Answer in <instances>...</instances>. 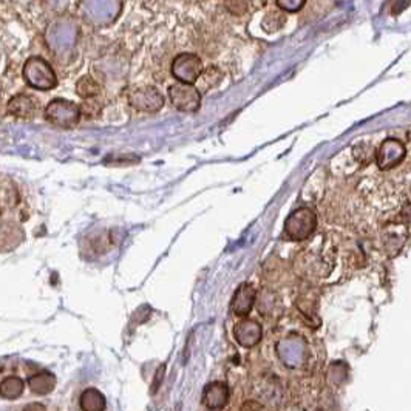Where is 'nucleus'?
<instances>
[{"label":"nucleus","instance_id":"obj_1","mask_svg":"<svg viewBox=\"0 0 411 411\" xmlns=\"http://www.w3.org/2000/svg\"><path fill=\"white\" fill-rule=\"evenodd\" d=\"M23 79L36 90H51L58 85V76L42 58H30L23 66Z\"/></svg>","mask_w":411,"mask_h":411},{"label":"nucleus","instance_id":"obj_2","mask_svg":"<svg viewBox=\"0 0 411 411\" xmlns=\"http://www.w3.org/2000/svg\"><path fill=\"white\" fill-rule=\"evenodd\" d=\"M45 118L48 123L62 128H71L78 125L80 119V109L78 104L67 99H54L45 109Z\"/></svg>","mask_w":411,"mask_h":411},{"label":"nucleus","instance_id":"obj_3","mask_svg":"<svg viewBox=\"0 0 411 411\" xmlns=\"http://www.w3.org/2000/svg\"><path fill=\"white\" fill-rule=\"evenodd\" d=\"M203 73V62L193 53L178 54L172 62V75L181 84L193 85Z\"/></svg>","mask_w":411,"mask_h":411},{"label":"nucleus","instance_id":"obj_4","mask_svg":"<svg viewBox=\"0 0 411 411\" xmlns=\"http://www.w3.org/2000/svg\"><path fill=\"white\" fill-rule=\"evenodd\" d=\"M168 98H171L172 106L186 113L197 111L201 106V92L195 85L176 82L168 87Z\"/></svg>","mask_w":411,"mask_h":411},{"label":"nucleus","instance_id":"obj_5","mask_svg":"<svg viewBox=\"0 0 411 411\" xmlns=\"http://www.w3.org/2000/svg\"><path fill=\"white\" fill-rule=\"evenodd\" d=\"M316 215L309 209H297L286 220L285 232L289 240H305L316 229Z\"/></svg>","mask_w":411,"mask_h":411},{"label":"nucleus","instance_id":"obj_6","mask_svg":"<svg viewBox=\"0 0 411 411\" xmlns=\"http://www.w3.org/2000/svg\"><path fill=\"white\" fill-rule=\"evenodd\" d=\"M128 102H130V106L138 111L157 113L164 106V98L157 87L144 85L135 88L130 96H128Z\"/></svg>","mask_w":411,"mask_h":411},{"label":"nucleus","instance_id":"obj_7","mask_svg":"<svg viewBox=\"0 0 411 411\" xmlns=\"http://www.w3.org/2000/svg\"><path fill=\"white\" fill-rule=\"evenodd\" d=\"M254 302H255V289L251 285L243 283L237 289V293L232 299V303H231L232 312L237 314V316H246V314L251 312Z\"/></svg>","mask_w":411,"mask_h":411},{"label":"nucleus","instance_id":"obj_8","mask_svg":"<svg viewBox=\"0 0 411 411\" xmlns=\"http://www.w3.org/2000/svg\"><path fill=\"white\" fill-rule=\"evenodd\" d=\"M235 338L241 346H254L262 337V326L254 320H243L235 326Z\"/></svg>","mask_w":411,"mask_h":411},{"label":"nucleus","instance_id":"obj_9","mask_svg":"<svg viewBox=\"0 0 411 411\" xmlns=\"http://www.w3.org/2000/svg\"><path fill=\"white\" fill-rule=\"evenodd\" d=\"M228 398H229V390H228V386H226V384L214 382V384H209L204 388L203 402L207 408L219 410L228 404Z\"/></svg>","mask_w":411,"mask_h":411},{"label":"nucleus","instance_id":"obj_10","mask_svg":"<svg viewBox=\"0 0 411 411\" xmlns=\"http://www.w3.org/2000/svg\"><path fill=\"white\" fill-rule=\"evenodd\" d=\"M8 113L19 119H31L36 115V104L27 94H18L8 102Z\"/></svg>","mask_w":411,"mask_h":411},{"label":"nucleus","instance_id":"obj_11","mask_svg":"<svg viewBox=\"0 0 411 411\" xmlns=\"http://www.w3.org/2000/svg\"><path fill=\"white\" fill-rule=\"evenodd\" d=\"M79 405L82 411H106V396L98 388H87L80 394Z\"/></svg>","mask_w":411,"mask_h":411},{"label":"nucleus","instance_id":"obj_12","mask_svg":"<svg viewBox=\"0 0 411 411\" xmlns=\"http://www.w3.org/2000/svg\"><path fill=\"white\" fill-rule=\"evenodd\" d=\"M28 385L39 396L50 394L56 388V376L50 372H39L28 379Z\"/></svg>","mask_w":411,"mask_h":411},{"label":"nucleus","instance_id":"obj_13","mask_svg":"<svg viewBox=\"0 0 411 411\" xmlns=\"http://www.w3.org/2000/svg\"><path fill=\"white\" fill-rule=\"evenodd\" d=\"M23 390H25V382L18 376H8L0 382V398L4 399H19L23 394Z\"/></svg>","mask_w":411,"mask_h":411},{"label":"nucleus","instance_id":"obj_14","mask_svg":"<svg viewBox=\"0 0 411 411\" xmlns=\"http://www.w3.org/2000/svg\"><path fill=\"white\" fill-rule=\"evenodd\" d=\"M76 93L84 101L93 99V98H98V94L101 93V87L92 76H82L76 82Z\"/></svg>","mask_w":411,"mask_h":411},{"label":"nucleus","instance_id":"obj_15","mask_svg":"<svg viewBox=\"0 0 411 411\" xmlns=\"http://www.w3.org/2000/svg\"><path fill=\"white\" fill-rule=\"evenodd\" d=\"M221 80H223L221 70H219L216 67H209L207 70L203 71V73H201L197 82L200 84L201 88H203V90H211V88L219 85Z\"/></svg>","mask_w":411,"mask_h":411},{"label":"nucleus","instance_id":"obj_16","mask_svg":"<svg viewBox=\"0 0 411 411\" xmlns=\"http://www.w3.org/2000/svg\"><path fill=\"white\" fill-rule=\"evenodd\" d=\"M381 152L384 153L385 152V157H381L379 158V161H382L384 158L386 159V164H385V167H391V166H394V164H398L399 161H400V158L404 157V155H399V152L400 153H405V150H404V146H402L400 142H394V147H390V141H386L384 146H382V149H381Z\"/></svg>","mask_w":411,"mask_h":411},{"label":"nucleus","instance_id":"obj_17","mask_svg":"<svg viewBox=\"0 0 411 411\" xmlns=\"http://www.w3.org/2000/svg\"><path fill=\"white\" fill-rule=\"evenodd\" d=\"M79 109H80V116L94 118V116H98L101 106L98 104V98H93V99H85Z\"/></svg>","mask_w":411,"mask_h":411},{"label":"nucleus","instance_id":"obj_18","mask_svg":"<svg viewBox=\"0 0 411 411\" xmlns=\"http://www.w3.org/2000/svg\"><path fill=\"white\" fill-rule=\"evenodd\" d=\"M305 5L303 0H288V2H277V6H280L283 11L295 13L300 11V8Z\"/></svg>","mask_w":411,"mask_h":411},{"label":"nucleus","instance_id":"obj_19","mask_svg":"<svg viewBox=\"0 0 411 411\" xmlns=\"http://www.w3.org/2000/svg\"><path fill=\"white\" fill-rule=\"evenodd\" d=\"M163 377H164V367L161 365L159 367V369L157 372V376H155V381H153V388H152V391L155 393L158 388H159V384H161V381H163Z\"/></svg>","mask_w":411,"mask_h":411},{"label":"nucleus","instance_id":"obj_20","mask_svg":"<svg viewBox=\"0 0 411 411\" xmlns=\"http://www.w3.org/2000/svg\"><path fill=\"white\" fill-rule=\"evenodd\" d=\"M22 411H48L44 404H39V402H31L22 408Z\"/></svg>","mask_w":411,"mask_h":411},{"label":"nucleus","instance_id":"obj_21","mask_svg":"<svg viewBox=\"0 0 411 411\" xmlns=\"http://www.w3.org/2000/svg\"><path fill=\"white\" fill-rule=\"evenodd\" d=\"M241 411H262V407L257 404V402H246V404L241 407Z\"/></svg>","mask_w":411,"mask_h":411},{"label":"nucleus","instance_id":"obj_22","mask_svg":"<svg viewBox=\"0 0 411 411\" xmlns=\"http://www.w3.org/2000/svg\"><path fill=\"white\" fill-rule=\"evenodd\" d=\"M0 214H2V207H0Z\"/></svg>","mask_w":411,"mask_h":411},{"label":"nucleus","instance_id":"obj_23","mask_svg":"<svg viewBox=\"0 0 411 411\" xmlns=\"http://www.w3.org/2000/svg\"><path fill=\"white\" fill-rule=\"evenodd\" d=\"M209 411H215V410H209Z\"/></svg>","mask_w":411,"mask_h":411}]
</instances>
